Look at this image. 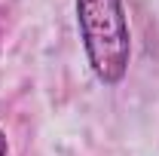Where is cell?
I'll list each match as a JSON object with an SVG mask.
<instances>
[{"instance_id":"1","label":"cell","mask_w":159,"mask_h":156,"mask_svg":"<svg viewBox=\"0 0 159 156\" xmlns=\"http://www.w3.org/2000/svg\"><path fill=\"white\" fill-rule=\"evenodd\" d=\"M83 52L101 86H119L132 61V31L122 0H74Z\"/></svg>"},{"instance_id":"2","label":"cell","mask_w":159,"mask_h":156,"mask_svg":"<svg viewBox=\"0 0 159 156\" xmlns=\"http://www.w3.org/2000/svg\"><path fill=\"white\" fill-rule=\"evenodd\" d=\"M9 153V141H6V132L0 129V156H6Z\"/></svg>"}]
</instances>
